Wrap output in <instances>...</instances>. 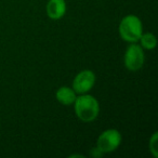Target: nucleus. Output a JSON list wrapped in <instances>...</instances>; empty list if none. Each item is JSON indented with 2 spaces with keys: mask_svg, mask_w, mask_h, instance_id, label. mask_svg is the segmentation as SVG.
Returning <instances> with one entry per match:
<instances>
[{
  "mask_svg": "<svg viewBox=\"0 0 158 158\" xmlns=\"http://www.w3.org/2000/svg\"><path fill=\"white\" fill-rule=\"evenodd\" d=\"M46 11L51 20H60L66 13L65 0H49Z\"/></svg>",
  "mask_w": 158,
  "mask_h": 158,
  "instance_id": "obj_6",
  "label": "nucleus"
},
{
  "mask_svg": "<svg viewBox=\"0 0 158 158\" xmlns=\"http://www.w3.org/2000/svg\"><path fill=\"white\" fill-rule=\"evenodd\" d=\"M144 61L145 55L143 48L136 42H132L127 48L125 56H123V63H125L127 69L131 70V72H136L142 68Z\"/></svg>",
  "mask_w": 158,
  "mask_h": 158,
  "instance_id": "obj_3",
  "label": "nucleus"
},
{
  "mask_svg": "<svg viewBox=\"0 0 158 158\" xmlns=\"http://www.w3.org/2000/svg\"><path fill=\"white\" fill-rule=\"evenodd\" d=\"M141 41V47L143 49H146V50H153L156 48V44H157V40L154 34L152 33H146L142 34L140 37Z\"/></svg>",
  "mask_w": 158,
  "mask_h": 158,
  "instance_id": "obj_8",
  "label": "nucleus"
},
{
  "mask_svg": "<svg viewBox=\"0 0 158 158\" xmlns=\"http://www.w3.org/2000/svg\"><path fill=\"white\" fill-rule=\"evenodd\" d=\"M91 154H92L93 157H102V155H103V153H102L101 151H100L98 147H94V148H92V152H91Z\"/></svg>",
  "mask_w": 158,
  "mask_h": 158,
  "instance_id": "obj_10",
  "label": "nucleus"
},
{
  "mask_svg": "<svg viewBox=\"0 0 158 158\" xmlns=\"http://www.w3.org/2000/svg\"><path fill=\"white\" fill-rule=\"evenodd\" d=\"M75 113L77 117L84 123L95 120L100 113V104L94 97L90 94H80L74 102Z\"/></svg>",
  "mask_w": 158,
  "mask_h": 158,
  "instance_id": "obj_1",
  "label": "nucleus"
},
{
  "mask_svg": "<svg viewBox=\"0 0 158 158\" xmlns=\"http://www.w3.org/2000/svg\"><path fill=\"white\" fill-rule=\"evenodd\" d=\"M55 97H56V100L60 103L65 106L74 104L75 100L77 98L76 92L72 88H69V87H61V88H59Z\"/></svg>",
  "mask_w": 158,
  "mask_h": 158,
  "instance_id": "obj_7",
  "label": "nucleus"
},
{
  "mask_svg": "<svg viewBox=\"0 0 158 158\" xmlns=\"http://www.w3.org/2000/svg\"><path fill=\"white\" fill-rule=\"evenodd\" d=\"M95 84V75L92 70L85 69L78 73L73 81V90L78 94L88 93Z\"/></svg>",
  "mask_w": 158,
  "mask_h": 158,
  "instance_id": "obj_5",
  "label": "nucleus"
},
{
  "mask_svg": "<svg viewBox=\"0 0 158 158\" xmlns=\"http://www.w3.org/2000/svg\"><path fill=\"white\" fill-rule=\"evenodd\" d=\"M121 143V134L116 129H107L103 131L97 141V147L102 152L105 153H112L116 151Z\"/></svg>",
  "mask_w": 158,
  "mask_h": 158,
  "instance_id": "obj_4",
  "label": "nucleus"
},
{
  "mask_svg": "<svg viewBox=\"0 0 158 158\" xmlns=\"http://www.w3.org/2000/svg\"><path fill=\"white\" fill-rule=\"evenodd\" d=\"M143 34V25L136 15L130 14L121 20L119 24V35L127 42H136Z\"/></svg>",
  "mask_w": 158,
  "mask_h": 158,
  "instance_id": "obj_2",
  "label": "nucleus"
},
{
  "mask_svg": "<svg viewBox=\"0 0 158 158\" xmlns=\"http://www.w3.org/2000/svg\"><path fill=\"white\" fill-rule=\"evenodd\" d=\"M149 151L155 158L158 157V133L154 132L149 139Z\"/></svg>",
  "mask_w": 158,
  "mask_h": 158,
  "instance_id": "obj_9",
  "label": "nucleus"
}]
</instances>
